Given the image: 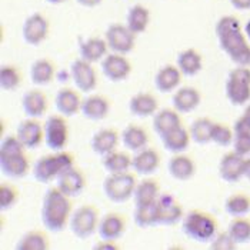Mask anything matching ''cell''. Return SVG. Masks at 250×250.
Listing matches in <instances>:
<instances>
[{"instance_id": "6da1fadb", "label": "cell", "mask_w": 250, "mask_h": 250, "mask_svg": "<svg viewBox=\"0 0 250 250\" xmlns=\"http://www.w3.org/2000/svg\"><path fill=\"white\" fill-rule=\"evenodd\" d=\"M216 36L222 50L237 66L250 67V44L240 21L234 16H223L216 24Z\"/></svg>"}, {"instance_id": "7a4b0ae2", "label": "cell", "mask_w": 250, "mask_h": 250, "mask_svg": "<svg viewBox=\"0 0 250 250\" xmlns=\"http://www.w3.org/2000/svg\"><path fill=\"white\" fill-rule=\"evenodd\" d=\"M72 202L58 188H50L44 193L42 200L40 219L46 230L52 233H62L70 222L72 216Z\"/></svg>"}, {"instance_id": "3957f363", "label": "cell", "mask_w": 250, "mask_h": 250, "mask_svg": "<svg viewBox=\"0 0 250 250\" xmlns=\"http://www.w3.org/2000/svg\"><path fill=\"white\" fill-rule=\"evenodd\" d=\"M75 166L73 154L66 150L53 152L52 154H44L39 157L32 167V174L39 183H50L56 180L62 172Z\"/></svg>"}, {"instance_id": "277c9868", "label": "cell", "mask_w": 250, "mask_h": 250, "mask_svg": "<svg viewBox=\"0 0 250 250\" xmlns=\"http://www.w3.org/2000/svg\"><path fill=\"white\" fill-rule=\"evenodd\" d=\"M183 233L197 243H210L217 233V222L210 213L192 210L182 220Z\"/></svg>"}, {"instance_id": "5b68a950", "label": "cell", "mask_w": 250, "mask_h": 250, "mask_svg": "<svg viewBox=\"0 0 250 250\" xmlns=\"http://www.w3.org/2000/svg\"><path fill=\"white\" fill-rule=\"evenodd\" d=\"M136 179L130 172L126 173H109L103 182V192L113 203H125L133 199L136 189Z\"/></svg>"}, {"instance_id": "8992f818", "label": "cell", "mask_w": 250, "mask_h": 250, "mask_svg": "<svg viewBox=\"0 0 250 250\" xmlns=\"http://www.w3.org/2000/svg\"><path fill=\"white\" fill-rule=\"evenodd\" d=\"M226 96L233 106L246 104L250 100V69L237 66L233 69L226 80Z\"/></svg>"}, {"instance_id": "52a82bcc", "label": "cell", "mask_w": 250, "mask_h": 250, "mask_svg": "<svg viewBox=\"0 0 250 250\" xmlns=\"http://www.w3.org/2000/svg\"><path fill=\"white\" fill-rule=\"evenodd\" d=\"M99 222L100 217L96 208L92 205H83L72 213L69 228L77 239H89L97 231Z\"/></svg>"}, {"instance_id": "ba28073f", "label": "cell", "mask_w": 250, "mask_h": 250, "mask_svg": "<svg viewBox=\"0 0 250 250\" xmlns=\"http://www.w3.org/2000/svg\"><path fill=\"white\" fill-rule=\"evenodd\" d=\"M44 143L53 150H64L69 142V126L64 116H49L44 122Z\"/></svg>"}, {"instance_id": "9c48e42d", "label": "cell", "mask_w": 250, "mask_h": 250, "mask_svg": "<svg viewBox=\"0 0 250 250\" xmlns=\"http://www.w3.org/2000/svg\"><path fill=\"white\" fill-rule=\"evenodd\" d=\"M104 39L113 53L127 55L135 49L136 35L127 26H123L120 23L110 24L106 30Z\"/></svg>"}, {"instance_id": "30bf717a", "label": "cell", "mask_w": 250, "mask_h": 250, "mask_svg": "<svg viewBox=\"0 0 250 250\" xmlns=\"http://www.w3.org/2000/svg\"><path fill=\"white\" fill-rule=\"evenodd\" d=\"M92 64L83 59H76L70 64V79L80 92L90 93L96 89L97 75Z\"/></svg>"}, {"instance_id": "8fae6325", "label": "cell", "mask_w": 250, "mask_h": 250, "mask_svg": "<svg viewBox=\"0 0 250 250\" xmlns=\"http://www.w3.org/2000/svg\"><path fill=\"white\" fill-rule=\"evenodd\" d=\"M102 73L104 77L113 83H119L126 80L132 73V64L125 55L120 53H110L102 60L100 63Z\"/></svg>"}, {"instance_id": "7c38bea8", "label": "cell", "mask_w": 250, "mask_h": 250, "mask_svg": "<svg viewBox=\"0 0 250 250\" xmlns=\"http://www.w3.org/2000/svg\"><path fill=\"white\" fill-rule=\"evenodd\" d=\"M157 217L159 225L174 226L183 220V208L173 194H160L157 199Z\"/></svg>"}, {"instance_id": "4fadbf2b", "label": "cell", "mask_w": 250, "mask_h": 250, "mask_svg": "<svg viewBox=\"0 0 250 250\" xmlns=\"http://www.w3.org/2000/svg\"><path fill=\"white\" fill-rule=\"evenodd\" d=\"M47 35H49V21L43 15L33 13L24 20L21 27V36L27 44L38 46L43 40H46Z\"/></svg>"}, {"instance_id": "5bb4252c", "label": "cell", "mask_w": 250, "mask_h": 250, "mask_svg": "<svg viewBox=\"0 0 250 250\" xmlns=\"http://www.w3.org/2000/svg\"><path fill=\"white\" fill-rule=\"evenodd\" d=\"M1 173L9 179H21L30 170V162L26 156V150L18 153L0 154Z\"/></svg>"}, {"instance_id": "9a60e30c", "label": "cell", "mask_w": 250, "mask_h": 250, "mask_svg": "<svg viewBox=\"0 0 250 250\" xmlns=\"http://www.w3.org/2000/svg\"><path fill=\"white\" fill-rule=\"evenodd\" d=\"M16 136L26 149H36L44 140V126L35 117H29L20 122Z\"/></svg>"}, {"instance_id": "2e32d148", "label": "cell", "mask_w": 250, "mask_h": 250, "mask_svg": "<svg viewBox=\"0 0 250 250\" xmlns=\"http://www.w3.org/2000/svg\"><path fill=\"white\" fill-rule=\"evenodd\" d=\"M56 188L69 197H76L86 188V177L76 166L62 172L56 179Z\"/></svg>"}, {"instance_id": "e0dca14e", "label": "cell", "mask_w": 250, "mask_h": 250, "mask_svg": "<svg viewBox=\"0 0 250 250\" xmlns=\"http://www.w3.org/2000/svg\"><path fill=\"white\" fill-rule=\"evenodd\" d=\"M126 230V220L119 213H107L100 217L97 233L103 240H113L120 239Z\"/></svg>"}, {"instance_id": "ac0fdd59", "label": "cell", "mask_w": 250, "mask_h": 250, "mask_svg": "<svg viewBox=\"0 0 250 250\" xmlns=\"http://www.w3.org/2000/svg\"><path fill=\"white\" fill-rule=\"evenodd\" d=\"M245 157L236 152L226 153L219 163V174L228 183H236L243 177Z\"/></svg>"}, {"instance_id": "d6986e66", "label": "cell", "mask_w": 250, "mask_h": 250, "mask_svg": "<svg viewBox=\"0 0 250 250\" xmlns=\"http://www.w3.org/2000/svg\"><path fill=\"white\" fill-rule=\"evenodd\" d=\"M107 49H109V44L106 39L100 38L84 39V40H80V44H79L80 59L89 63L102 62L107 56Z\"/></svg>"}, {"instance_id": "ffe728a7", "label": "cell", "mask_w": 250, "mask_h": 250, "mask_svg": "<svg viewBox=\"0 0 250 250\" xmlns=\"http://www.w3.org/2000/svg\"><path fill=\"white\" fill-rule=\"evenodd\" d=\"M82 115L89 120H103L110 112V102L102 95H90L82 100Z\"/></svg>"}, {"instance_id": "44dd1931", "label": "cell", "mask_w": 250, "mask_h": 250, "mask_svg": "<svg viewBox=\"0 0 250 250\" xmlns=\"http://www.w3.org/2000/svg\"><path fill=\"white\" fill-rule=\"evenodd\" d=\"M159 165H160V156L154 149L150 147H145L136 152L135 157L132 159V169L140 176L153 174L157 170Z\"/></svg>"}, {"instance_id": "7402d4cb", "label": "cell", "mask_w": 250, "mask_h": 250, "mask_svg": "<svg viewBox=\"0 0 250 250\" xmlns=\"http://www.w3.org/2000/svg\"><path fill=\"white\" fill-rule=\"evenodd\" d=\"M21 109L29 117H42L47 112V97L39 89L27 90L21 96Z\"/></svg>"}, {"instance_id": "603a6c76", "label": "cell", "mask_w": 250, "mask_h": 250, "mask_svg": "<svg viewBox=\"0 0 250 250\" xmlns=\"http://www.w3.org/2000/svg\"><path fill=\"white\" fill-rule=\"evenodd\" d=\"M182 72L177 66H163L154 76V86L160 93H170L177 89L182 80Z\"/></svg>"}, {"instance_id": "cb8c5ba5", "label": "cell", "mask_w": 250, "mask_h": 250, "mask_svg": "<svg viewBox=\"0 0 250 250\" xmlns=\"http://www.w3.org/2000/svg\"><path fill=\"white\" fill-rule=\"evenodd\" d=\"M200 92L190 86H185L176 90L173 95L172 103L173 107L179 113H190L200 104Z\"/></svg>"}, {"instance_id": "d4e9b609", "label": "cell", "mask_w": 250, "mask_h": 250, "mask_svg": "<svg viewBox=\"0 0 250 250\" xmlns=\"http://www.w3.org/2000/svg\"><path fill=\"white\" fill-rule=\"evenodd\" d=\"M117 143H119V135L115 129H100L90 139L92 150L100 157L116 150Z\"/></svg>"}, {"instance_id": "484cf974", "label": "cell", "mask_w": 250, "mask_h": 250, "mask_svg": "<svg viewBox=\"0 0 250 250\" xmlns=\"http://www.w3.org/2000/svg\"><path fill=\"white\" fill-rule=\"evenodd\" d=\"M55 106L60 115L64 117H72L82 109V99L73 89L63 87L55 97Z\"/></svg>"}, {"instance_id": "4316f807", "label": "cell", "mask_w": 250, "mask_h": 250, "mask_svg": "<svg viewBox=\"0 0 250 250\" xmlns=\"http://www.w3.org/2000/svg\"><path fill=\"white\" fill-rule=\"evenodd\" d=\"M167 170H169V174L173 179L180 180V182H186V180H190L193 176H194L196 166H194V162H193L189 156L177 153L174 154L173 157L169 160Z\"/></svg>"}, {"instance_id": "83f0119b", "label": "cell", "mask_w": 250, "mask_h": 250, "mask_svg": "<svg viewBox=\"0 0 250 250\" xmlns=\"http://www.w3.org/2000/svg\"><path fill=\"white\" fill-rule=\"evenodd\" d=\"M180 113L176 109H163L153 116V130L159 137L182 126Z\"/></svg>"}, {"instance_id": "f1b7e54d", "label": "cell", "mask_w": 250, "mask_h": 250, "mask_svg": "<svg viewBox=\"0 0 250 250\" xmlns=\"http://www.w3.org/2000/svg\"><path fill=\"white\" fill-rule=\"evenodd\" d=\"M129 110L136 117H149L157 112V99L152 93L140 92L129 100Z\"/></svg>"}, {"instance_id": "f546056e", "label": "cell", "mask_w": 250, "mask_h": 250, "mask_svg": "<svg viewBox=\"0 0 250 250\" xmlns=\"http://www.w3.org/2000/svg\"><path fill=\"white\" fill-rule=\"evenodd\" d=\"M160 139H162V143H163L165 149L167 152L174 154L183 153L189 147L190 140H192L190 132L186 130L183 126H180V127L174 129L172 132L166 133L165 136H162Z\"/></svg>"}, {"instance_id": "4dcf8cb0", "label": "cell", "mask_w": 250, "mask_h": 250, "mask_svg": "<svg viewBox=\"0 0 250 250\" xmlns=\"http://www.w3.org/2000/svg\"><path fill=\"white\" fill-rule=\"evenodd\" d=\"M120 139H122L125 147L135 153L145 149L149 143V136L146 133V130L136 125H129L127 127H125Z\"/></svg>"}, {"instance_id": "1f68e13d", "label": "cell", "mask_w": 250, "mask_h": 250, "mask_svg": "<svg viewBox=\"0 0 250 250\" xmlns=\"http://www.w3.org/2000/svg\"><path fill=\"white\" fill-rule=\"evenodd\" d=\"M176 66L180 69V72L186 76H196L202 67H203V59L200 53L194 49H186L182 50L177 55Z\"/></svg>"}, {"instance_id": "d6a6232c", "label": "cell", "mask_w": 250, "mask_h": 250, "mask_svg": "<svg viewBox=\"0 0 250 250\" xmlns=\"http://www.w3.org/2000/svg\"><path fill=\"white\" fill-rule=\"evenodd\" d=\"M55 76L56 70L49 59H38L30 66V80L36 86H47Z\"/></svg>"}, {"instance_id": "836d02e7", "label": "cell", "mask_w": 250, "mask_h": 250, "mask_svg": "<svg viewBox=\"0 0 250 250\" xmlns=\"http://www.w3.org/2000/svg\"><path fill=\"white\" fill-rule=\"evenodd\" d=\"M159 196H160L159 183L154 179H145L136 185L135 193H133L135 206L154 203L159 199Z\"/></svg>"}, {"instance_id": "e575fe53", "label": "cell", "mask_w": 250, "mask_h": 250, "mask_svg": "<svg viewBox=\"0 0 250 250\" xmlns=\"http://www.w3.org/2000/svg\"><path fill=\"white\" fill-rule=\"evenodd\" d=\"M18 250H47L50 249V239L46 231H26L16 242Z\"/></svg>"}, {"instance_id": "d590c367", "label": "cell", "mask_w": 250, "mask_h": 250, "mask_svg": "<svg viewBox=\"0 0 250 250\" xmlns=\"http://www.w3.org/2000/svg\"><path fill=\"white\" fill-rule=\"evenodd\" d=\"M102 165L107 173H126L132 169V157L125 152L113 150L102 157Z\"/></svg>"}, {"instance_id": "8d00e7d4", "label": "cell", "mask_w": 250, "mask_h": 250, "mask_svg": "<svg viewBox=\"0 0 250 250\" xmlns=\"http://www.w3.org/2000/svg\"><path fill=\"white\" fill-rule=\"evenodd\" d=\"M149 20H150V13L149 10L142 6V4H135L130 7L129 13H127V20H126V26L135 33H143L146 29H147V24H149Z\"/></svg>"}, {"instance_id": "74e56055", "label": "cell", "mask_w": 250, "mask_h": 250, "mask_svg": "<svg viewBox=\"0 0 250 250\" xmlns=\"http://www.w3.org/2000/svg\"><path fill=\"white\" fill-rule=\"evenodd\" d=\"M133 219L135 223L142 228V229H147V228H153L159 225V217H157V200L150 205H140L135 206V212H133Z\"/></svg>"}, {"instance_id": "f35d334b", "label": "cell", "mask_w": 250, "mask_h": 250, "mask_svg": "<svg viewBox=\"0 0 250 250\" xmlns=\"http://www.w3.org/2000/svg\"><path fill=\"white\" fill-rule=\"evenodd\" d=\"M214 126V122H212L209 117H199L192 123L189 132L192 142L197 145H208L212 142V130Z\"/></svg>"}, {"instance_id": "ab89813d", "label": "cell", "mask_w": 250, "mask_h": 250, "mask_svg": "<svg viewBox=\"0 0 250 250\" xmlns=\"http://www.w3.org/2000/svg\"><path fill=\"white\" fill-rule=\"evenodd\" d=\"M225 212L231 217H242L250 212V197L245 193H234L225 202Z\"/></svg>"}, {"instance_id": "60d3db41", "label": "cell", "mask_w": 250, "mask_h": 250, "mask_svg": "<svg viewBox=\"0 0 250 250\" xmlns=\"http://www.w3.org/2000/svg\"><path fill=\"white\" fill-rule=\"evenodd\" d=\"M228 231L237 245H245L250 242V220L245 216L234 217L229 225Z\"/></svg>"}, {"instance_id": "b9f144b4", "label": "cell", "mask_w": 250, "mask_h": 250, "mask_svg": "<svg viewBox=\"0 0 250 250\" xmlns=\"http://www.w3.org/2000/svg\"><path fill=\"white\" fill-rule=\"evenodd\" d=\"M21 76H20L18 67L4 64L0 67V87L6 92L16 90L20 86Z\"/></svg>"}, {"instance_id": "7bdbcfd3", "label": "cell", "mask_w": 250, "mask_h": 250, "mask_svg": "<svg viewBox=\"0 0 250 250\" xmlns=\"http://www.w3.org/2000/svg\"><path fill=\"white\" fill-rule=\"evenodd\" d=\"M19 190L15 186L3 182L0 185V210L7 212L13 209L19 202Z\"/></svg>"}, {"instance_id": "ee69618b", "label": "cell", "mask_w": 250, "mask_h": 250, "mask_svg": "<svg viewBox=\"0 0 250 250\" xmlns=\"http://www.w3.org/2000/svg\"><path fill=\"white\" fill-rule=\"evenodd\" d=\"M233 139H234V132H231L226 125H223V123H214L212 130L213 143H216V145H219L222 147H226L230 143H233Z\"/></svg>"}, {"instance_id": "f6af8a7d", "label": "cell", "mask_w": 250, "mask_h": 250, "mask_svg": "<svg viewBox=\"0 0 250 250\" xmlns=\"http://www.w3.org/2000/svg\"><path fill=\"white\" fill-rule=\"evenodd\" d=\"M210 248L214 250H233L237 248V243L233 240V237L228 230L217 231L210 242Z\"/></svg>"}, {"instance_id": "bcb514c9", "label": "cell", "mask_w": 250, "mask_h": 250, "mask_svg": "<svg viewBox=\"0 0 250 250\" xmlns=\"http://www.w3.org/2000/svg\"><path fill=\"white\" fill-rule=\"evenodd\" d=\"M233 147L236 153L243 157L250 154V133H234Z\"/></svg>"}, {"instance_id": "7dc6e473", "label": "cell", "mask_w": 250, "mask_h": 250, "mask_svg": "<svg viewBox=\"0 0 250 250\" xmlns=\"http://www.w3.org/2000/svg\"><path fill=\"white\" fill-rule=\"evenodd\" d=\"M233 132L234 133H250V116L245 115L240 116L233 126Z\"/></svg>"}, {"instance_id": "c3c4849f", "label": "cell", "mask_w": 250, "mask_h": 250, "mask_svg": "<svg viewBox=\"0 0 250 250\" xmlns=\"http://www.w3.org/2000/svg\"><path fill=\"white\" fill-rule=\"evenodd\" d=\"M95 249L117 250V249H120V246H117L113 240H103V239H102V242H99L97 245H95Z\"/></svg>"}, {"instance_id": "681fc988", "label": "cell", "mask_w": 250, "mask_h": 250, "mask_svg": "<svg viewBox=\"0 0 250 250\" xmlns=\"http://www.w3.org/2000/svg\"><path fill=\"white\" fill-rule=\"evenodd\" d=\"M234 9L237 10H249L250 0H230Z\"/></svg>"}, {"instance_id": "f907efd6", "label": "cell", "mask_w": 250, "mask_h": 250, "mask_svg": "<svg viewBox=\"0 0 250 250\" xmlns=\"http://www.w3.org/2000/svg\"><path fill=\"white\" fill-rule=\"evenodd\" d=\"M76 1L80 6H84V7H95L102 3V0H76Z\"/></svg>"}, {"instance_id": "816d5d0a", "label": "cell", "mask_w": 250, "mask_h": 250, "mask_svg": "<svg viewBox=\"0 0 250 250\" xmlns=\"http://www.w3.org/2000/svg\"><path fill=\"white\" fill-rule=\"evenodd\" d=\"M243 177L250 180V157L245 159V166H243Z\"/></svg>"}, {"instance_id": "f5cc1de1", "label": "cell", "mask_w": 250, "mask_h": 250, "mask_svg": "<svg viewBox=\"0 0 250 250\" xmlns=\"http://www.w3.org/2000/svg\"><path fill=\"white\" fill-rule=\"evenodd\" d=\"M245 33H246V36H248L250 40V20L246 23V26H245Z\"/></svg>"}, {"instance_id": "db71d44e", "label": "cell", "mask_w": 250, "mask_h": 250, "mask_svg": "<svg viewBox=\"0 0 250 250\" xmlns=\"http://www.w3.org/2000/svg\"><path fill=\"white\" fill-rule=\"evenodd\" d=\"M46 1H49V3H52V4H60V3H63V1H66V0H46Z\"/></svg>"}, {"instance_id": "11a10c76", "label": "cell", "mask_w": 250, "mask_h": 250, "mask_svg": "<svg viewBox=\"0 0 250 250\" xmlns=\"http://www.w3.org/2000/svg\"><path fill=\"white\" fill-rule=\"evenodd\" d=\"M245 113H246V115H249V116H250V104H249V106H248V107H246V110H245Z\"/></svg>"}]
</instances>
